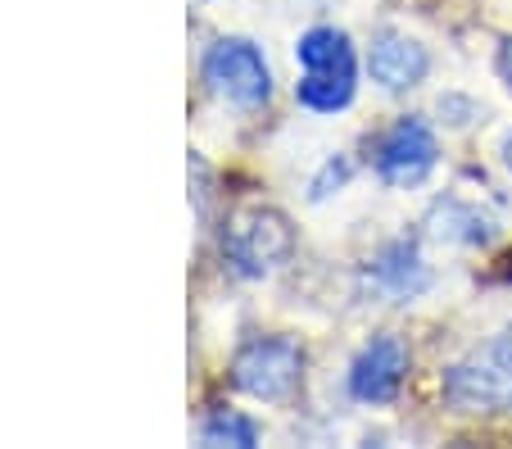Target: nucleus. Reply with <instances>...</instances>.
I'll list each match as a JSON object with an SVG mask.
<instances>
[{"instance_id": "obj_1", "label": "nucleus", "mask_w": 512, "mask_h": 449, "mask_svg": "<svg viewBox=\"0 0 512 449\" xmlns=\"http://www.w3.org/2000/svg\"><path fill=\"white\" fill-rule=\"evenodd\" d=\"M440 395L458 413H512V323L458 359L440 381Z\"/></svg>"}, {"instance_id": "obj_2", "label": "nucleus", "mask_w": 512, "mask_h": 449, "mask_svg": "<svg viewBox=\"0 0 512 449\" xmlns=\"http://www.w3.org/2000/svg\"><path fill=\"white\" fill-rule=\"evenodd\" d=\"M304 64V78L295 87L304 109L313 114H336L354 100V46L340 28H309L295 46Z\"/></svg>"}, {"instance_id": "obj_3", "label": "nucleus", "mask_w": 512, "mask_h": 449, "mask_svg": "<svg viewBox=\"0 0 512 449\" xmlns=\"http://www.w3.org/2000/svg\"><path fill=\"white\" fill-rule=\"evenodd\" d=\"M300 377H304V354L286 336H259L232 359V386L263 404H286L300 391Z\"/></svg>"}, {"instance_id": "obj_4", "label": "nucleus", "mask_w": 512, "mask_h": 449, "mask_svg": "<svg viewBox=\"0 0 512 449\" xmlns=\"http://www.w3.org/2000/svg\"><path fill=\"white\" fill-rule=\"evenodd\" d=\"M223 250H227V264L241 277L272 273V268H281L290 259V250H295L290 218L277 214V209H263V205L241 209L223 236Z\"/></svg>"}, {"instance_id": "obj_5", "label": "nucleus", "mask_w": 512, "mask_h": 449, "mask_svg": "<svg viewBox=\"0 0 512 449\" xmlns=\"http://www.w3.org/2000/svg\"><path fill=\"white\" fill-rule=\"evenodd\" d=\"M200 69H204V82H209L213 96L232 100V105H241V109L268 105L272 73H268V59H263V50L254 46V41H245V37L213 41Z\"/></svg>"}, {"instance_id": "obj_6", "label": "nucleus", "mask_w": 512, "mask_h": 449, "mask_svg": "<svg viewBox=\"0 0 512 449\" xmlns=\"http://www.w3.org/2000/svg\"><path fill=\"white\" fill-rule=\"evenodd\" d=\"M435 159H440V146H435L431 127L422 118H399V123H390L386 137L377 141L372 168L390 186H417L435 168Z\"/></svg>"}, {"instance_id": "obj_7", "label": "nucleus", "mask_w": 512, "mask_h": 449, "mask_svg": "<svg viewBox=\"0 0 512 449\" xmlns=\"http://www.w3.org/2000/svg\"><path fill=\"white\" fill-rule=\"evenodd\" d=\"M404 372H408L404 341L399 336H377L349 368V395L363 404H390L399 395V386H404Z\"/></svg>"}, {"instance_id": "obj_8", "label": "nucleus", "mask_w": 512, "mask_h": 449, "mask_svg": "<svg viewBox=\"0 0 512 449\" xmlns=\"http://www.w3.org/2000/svg\"><path fill=\"white\" fill-rule=\"evenodd\" d=\"M426 64H431V59H426V50L417 46L413 37H404V32L386 28V32H377V37H372L368 69H372V78H377L386 91L417 87V82L426 78Z\"/></svg>"}, {"instance_id": "obj_9", "label": "nucleus", "mask_w": 512, "mask_h": 449, "mask_svg": "<svg viewBox=\"0 0 512 449\" xmlns=\"http://www.w3.org/2000/svg\"><path fill=\"white\" fill-rule=\"evenodd\" d=\"M372 282H377L390 300H413V295L426 291L431 273H426L422 254H417L413 241H395L372 259Z\"/></svg>"}, {"instance_id": "obj_10", "label": "nucleus", "mask_w": 512, "mask_h": 449, "mask_svg": "<svg viewBox=\"0 0 512 449\" xmlns=\"http://www.w3.org/2000/svg\"><path fill=\"white\" fill-rule=\"evenodd\" d=\"M435 227L440 236H454V241H467V245H485L494 236V223L490 218H481V209H463V205H440L435 209Z\"/></svg>"}, {"instance_id": "obj_11", "label": "nucleus", "mask_w": 512, "mask_h": 449, "mask_svg": "<svg viewBox=\"0 0 512 449\" xmlns=\"http://www.w3.org/2000/svg\"><path fill=\"white\" fill-rule=\"evenodd\" d=\"M200 436L204 445H241V449L259 445V427L250 418H241V413H213L200 427Z\"/></svg>"}, {"instance_id": "obj_12", "label": "nucleus", "mask_w": 512, "mask_h": 449, "mask_svg": "<svg viewBox=\"0 0 512 449\" xmlns=\"http://www.w3.org/2000/svg\"><path fill=\"white\" fill-rule=\"evenodd\" d=\"M345 173H349V168H345V164H336V159H331V164H327V173H322L318 182H313V200H322V196H327V186H331V182H336V186L345 182Z\"/></svg>"}, {"instance_id": "obj_13", "label": "nucleus", "mask_w": 512, "mask_h": 449, "mask_svg": "<svg viewBox=\"0 0 512 449\" xmlns=\"http://www.w3.org/2000/svg\"><path fill=\"white\" fill-rule=\"evenodd\" d=\"M499 78L508 82V91H512V37L503 41V50H499Z\"/></svg>"}, {"instance_id": "obj_14", "label": "nucleus", "mask_w": 512, "mask_h": 449, "mask_svg": "<svg viewBox=\"0 0 512 449\" xmlns=\"http://www.w3.org/2000/svg\"><path fill=\"white\" fill-rule=\"evenodd\" d=\"M503 164H508V173H512V132H508V141H503Z\"/></svg>"}]
</instances>
